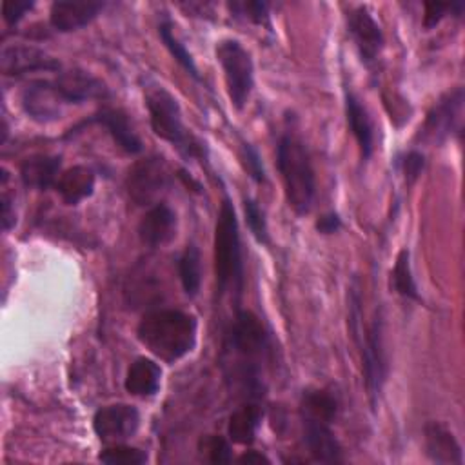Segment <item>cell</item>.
<instances>
[{"label": "cell", "mask_w": 465, "mask_h": 465, "mask_svg": "<svg viewBox=\"0 0 465 465\" xmlns=\"http://www.w3.org/2000/svg\"><path fill=\"white\" fill-rule=\"evenodd\" d=\"M425 11H423V27L432 29L436 27L441 18L450 11V4H441V2H425Z\"/></svg>", "instance_id": "cell-37"}, {"label": "cell", "mask_w": 465, "mask_h": 465, "mask_svg": "<svg viewBox=\"0 0 465 465\" xmlns=\"http://www.w3.org/2000/svg\"><path fill=\"white\" fill-rule=\"evenodd\" d=\"M169 183V173L162 158H147L138 162L127 176L129 196L136 203H149Z\"/></svg>", "instance_id": "cell-11"}, {"label": "cell", "mask_w": 465, "mask_h": 465, "mask_svg": "<svg viewBox=\"0 0 465 465\" xmlns=\"http://www.w3.org/2000/svg\"><path fill=\"white\" fill-rule=\"evenodd\" d=\"M140 427V412L127 403H113L98 409L93 416V429L102 441H122Z\"/></svg>", "instance_id": "cell-9"}, {"label": "cell", "mask_w": 465, "mask_h": 465, "mask_svg": "<svg viewBox=\"0 0 465 465\" xmlns=\"http://www.w3.org/2000/svg\"><path fill=\"white\" fill-rule=\"evenodd\" d=\"M229 9L252 24L263 25L269 24V4L260 0H249V2H232L229 4Z\"/></svg>", "instance_id": "cell-31"}, {"label": "cell", "mask_w": 465, "mask_h": 465, "mask_svg": "<svg viewBox=\"0 0 465 465\" xmlns=\"http://www.w3.org/2000/svg\"><path fill=\"white\" fill-rule=\"evenodd\" d=\"M138 236L149 247H162L176 236V213L167 203H154L138 223Z\"/></svg>", "instance_id": "cell-15"}, {"label": "cell", "mask_w": 465, "mask_h": 465, "mask_svg": "<svg viewBox=\"0 0 465 465\" xmlns=\"http://www.w3.org/2000/svg\"><path fill=\"white\" fill-rule=\"evenodd\" d=\"M225 349H231L238 360L236 378L242 381L247 394L251 398H260V361L269 349V338L256 314L251 311L236 312L231 331L227 332Z\"/></svg>", "instance_id": "cell-2"}, {"label": "cell", "mask_w": 465, "mask_h": 465, "mask_svg": "<svg viewBox=\"0 0 465 465\" xmlns=\"http://www.w3.org/2000/svg\"><path fill=\"white\" fill-rule=\"evenodd\" d=\"M238 463H247V465H260V463H271V460L258 452V450H247L238 458Z\"/></svg>", "instance_id": "cell-39"}, {"label": "cell", "mask_w": 465, "mask_h": 465, "mask_svg": "<svg viewBox=\"0 0 465 465\" xmlns=\"http://www.w3.org/2000/svg\"><path fill=\"white\" fill-rule=\"evenodd\" d=\"M98 460L107 465H142L147 461V452L129 445H114L102 450Z\"/></svg>", "instance_id": "cell-29"}, {"label": "cell", "mask_w": 465, "mask_h": 465, "mask_svg": "<svg viewBox=\"0 0 465 465\" xmlns=\"http://www.w3.org/2000/svg\"><path fill=\"white\" fill-rule=\"evenodd\" d=\"M338 412L336 398L327 391H305L300 403V414L307 420L332 423Z\"/></svg>", "instance_id": "cell-25"}, {"label": "cell", "mask_w": 465, "mask_h": 465, "mask_svg": "<svg viewBox=\"0 0 465 465\" xmlns=\"http://www.w3.org/2000/svg\"><path fill=\"white\" fill-rule=\"evenodd\" d=\"M20 104L25 114L38 124H49L58 120L64 113V105H67L53 80L31 82L27 87H24L20 94Z\"/></svg>", "instance_id": "cell-8"}, {"label": "cell", "mask_w": 465, "mask_h": 465, "mask_svg": "<svg viewBox=\"0 0 465 465\" xmlns=\"http://www.w3.org/2000/svg\"><path fill=\"white\" fill-rule=\"evenodd\" d=\"M400 165H401V171H403L407 182L412 183V182L421 174V171H423V167H425V158H423V154L418 153V151H409V153L403 154V158L400 160Z\"/></svg>", "instance_id": "cell-36"}, {"label": "cell", "mask_w": 465, "mask_h": 465, "mask_svg": "<svg viewBox=\"0 0 465 465\" xmlns=\"http://www.w3.org/2000/svg\"><path fill=\"white\" fill-rule=\"evenodd\" d=\"M391 280H392V287L394 291L409 300H420V292L411 271V252L407 249H401L396 256L392 272H391Z\"/></svg>", "instance_id": "cell-27"}, {"label": "cell", "mask_w": 465, "mask_h": 465, "mask_svg": "<svg viewBox=\"0 0 465 465\" xmlns=\"http://www.w3.org/2000/svg\"><path fill=\"white\" fill-rule=\"evenodd\" d=\"M425 449L436 463H461V447L454 434L440 423H429L425 427Z\"/></svg>", "instance_id": "cell-21"}, {"label": "cell", "mask_w": 465, "mask_h": 465, "mask_svg": "<svg viewBox=\"0 0 465 465\" xmlns=\"http://www.w3.org/2000/svg\"><path fill=\"white\" fill-rule=\"evenodd\" d=\"M242 158H243L245 169L249 171L251 178L256 183H263L265 182V169H263V162H262L260 153L256 151V147L247 143V142H243L242 143Z\"/></svg>", "instance_id": "cell-33"}, {"label": "cell", "mask_w": 465, "mask_h": 465, "mask_svg": "<svg viewBox=\"0 0 465 465\" xmlns=\"http://www.w3.org/2000/svg\"><path fill=\"white\" fill-rule=\"evenodd\" d=\"M162 369L149 358H136L125 374V391L138 398L154 396L160 387Z\"/></svg>", "instance_id": "cell-19"}, {"label": "cell", "mask_w": 465, "mask_h": 465, "mask_svg": "<svg viewBox=\"0 0 465 465\" xmlns=\"http://www.w3.org/2000/svg\"><path fill=\"white\" fill-rule=\"evenodd\" d=\"M303 441L316 461L322 463H340L343 460L341 447L331 430V423L302 418Z\"/></svg>", "instance_id": "cell-17"}, {"label": "cell", "mask_w": 465, "mask_h": 465, "mask_svg": "<svg viewBox=\"0 0 465 465\" xmlns=\"http://www.w3.org/2000/svg\"><path fill=\"white\" fill-rule=\"evenodd\" d=\"M149 122L156 136L169 142L185 158H203V143L187 131L176 98L163 87H151L145 93Z\"/></svg>", "instance_id": "cell-4"}, {"label": "cell", "mask_w": 465, "mask_h": 465, "mask_svg": "<svg viewBox=\"0 0 465 465\" xmlns=\"http://www.w3.org/2000/svg\"><path fill=\"white\" fill-rule=\"evenodd\" d=\"M349 35L365 65H372L383 49V33L365 5L354 7L347 16Z\"/></svg>", "instance_id": "cell-10"}, {"label": "cell", "mask_w": 465, "mask_h": 465, "mask_svg": "<svg viewBox=\"0 0 465 465\" xmlns=\"http://www.w3.org/2000/svg\"><path fill=\"white\" fill-rule=\"evenodd\" d=\"M54 185L65 203L76 205L93 194L94 173L91 167L74 165V167L64 171Z\"/></svg>", "instance_id": "cell-20"}, {"label": "cell", "mask_w": 465, "mask_h": 465, "mask_svg": "<svg viewBox=\"0 0 465 465\" xmlns=\"http://www.w3.org/2000/svg\"><path fill=\"white\" fill-rule=\"evenodd\" d=\"M85 124H100L104 125L109 134L113 136V140L129 154H136L142 151V142L136 136V133L133 131V127L129 125L127 116L120 111V109H102L98 113H94L93 116H89L87 120H84L82 124H78L74 129L85 125Z\"/></svg>", "instance_id": "cell-18"}, {"label": "cell", "mask_w": 465, "mask_h": 465, "mask_svg": "<svg viewBox=\"0 0 465 465\" xmlns=\"http://www.w3.org/2000/svg\"><path fill=\"white\" fill-rule=\"evenodd\" d=\"M216 60L222 65L227 94L236 109H243L254 85V67L247 49L232 38L216 44Z\"/></svg>", "instance_id": "cell-6"}, {"label": "cell", "mask_w": 465, "mask_h": 465, "mask_svg": "<svg viewBox=\"0 0 465 465\" xmlns=\"http://www.w3.org/2000/svg\"><path fill=\"white\" fill-rule=\"evenodd\" d=\"M56 89L64 96L65 104H82L93 98H105L107 87L94 76L85 71H65L60 73L54 80Z\"/></svg>", "instance_id": "cell-16"}, {"label": "cell", "mask_w": 465, "mask_h": 465, "mask_svg": "<svg viewBox=\"0 0 465 465\" xmlns=\"http://www.w3.org/2000/svg\"><path fill=\"white\" fill-rule=\"evenodd\" d=\"M178 276L187 296H196L202 283V265L200 251L194 243L187 245L178 260Z\"/></svg>", "instance_id": "cell-26"}, {"label": "cell", "mask_w": 465, "mask_h": 465, "mask_svg": "<svg viewBox=\"0 0 465 465\" xmlns=\"http://www.w3.org/2000/svg\"><path fill=\"white\" fill-rule=\"evenodd\" d=\"M361 360H363V378L367 394L371 398V403L376 405L380 392L383 389V383L387 380V354H385V343H383V316L378 312L369 327V332L363 341L361 349Z\"/></svg>", "instance_id": "cell-7"}, {"label": "cell", "mask_w": 465, "mask_h": 465, "mask_svg": "<svg viewBox=\"0 0 465 465\" xmlns=\"http://www.w3.org/2000/svg\"><path fill=\"white\" fill-rule=\"evenodd\" d=\"M276 163L289 205L296 214H307L314 202L316 180L305 143L292 133L282 134L276 147Z\"/></svg>", "instance_id": "cell-3"}, {"label": "cell", "mask_w": 465, "mask_h": 465, "mask_svg": "<svg viewBox=\"0 0 465 465\" xmlns=\"http://www.w3.org/2000/svg\"><path fill=\"white\" fill-rule=\"evenodd\" d=\"M7 182H9V174L5 169H2V227H4V231H9L16 222L15 196L9 194Z\"/></svg>", "instance_id": "cell-34"}, {"label": "cell", "mask_w": 465, "mask_h": 465, "mask_svg": "<svg viewBox=\"0 0 465 465\" xmlns=\"http://www.w3.org/2000/svg\"><path fill=\"white\" fill-rule=\"evenodd\" d=\"M345 114H347V124L356 138L361 156L367 160L372 154V142H374V131H372V122L367 113V109L361 105V102L356 98V94L347 93L345 94Z\"/></svg>", "instance_id": "cell-23"}, {"label": "cell", "mask_w": 465, "mask_h": 465, "mask_svg": "<svg viewBox=\"0 0 465 465\" xmlns=\"http://www.w3.org/2000/svg\"><path fill=\"white\" fill-rule=\"evenodd\" d=\"M136 336L156 358L173 363L193 351L196 320L176 309H154L142 316Z\"/></svg>", "instance_id": "cell-1"}, {"label": "cell", "mask_w": 465, "mask_h": 465, "mask_svg": "<svg viewBox=\"0 0 465 465\" xmlns=\"http://www.w3.org/2000/svg\"><path fill=\"white\" fill-rule=\"evenodd\" d=\"M243 211H245V223H247L249 231L252 232V236L260 243H267L269 242V229H267L265 214L260 209V205L252 198H245Z\"/></svg>", "instance_id": "cell-30"}, {"label": "cell", "mask_w": 465, "mask_h": 465, "mask_svg": "<svg viewBox=\"0 0 465 465\" xmlns=\"http://www.w3.org/2000/svg\"><path fill=\"white\" fill-rule=\"evenodd\" d=\"M262 423V409L256 403H245L229 416L227 434L234 443L251 445Z\"/></svg>", "instance_id": "cell-24"}, {"label": "cell", "mask_w": 465, "mask_h": 465, "mask_svg": "<svg viewBox=\"0 0 465 465\" xmlns=\"http://www.w3.org/2000/svg\"><path fill=\"white\" fill-rule=\"evenodd\" d=\"M463 104V89L458 87L447 93L440 102L429 111L427 120L423 124V136L430 140H445L454 131L460 129V114Z\"/></svg>", "instance_id": "cell-13"}, {"label": "cell", "mask_w": 465, "mask_h": 465, "mask_svg": "<svg viewBox=\"0 0 465 465\" xmlns=\"http://www.w3.org/2000/svg\"><path fill=\"white\" fill-rule=\"evenodd\" d=\"M158 35L162 38V42L165 44V47L169 49V53L174 56V60L194 78V80H200V73H198V67L191 56V53L185 49V45L174 36V33L171 31V25L169 22H162L158 25Z\"/></svg>", "instance_id": "cell-28"}, {"label": "cell", "mask_w": 465, "mask_h": 465, "mask_svg": "<svg viewBox=\"0 0 465 465\" xmlns=\"http://www.w3.org/2000/svg\"><path fill=\"white\" fill-rule=\"evenodd\" d=\"M62 165L60 156L36 154L22 162L20 178L25 187L31 189H47L56 182L58 171Z\"/></svg>", "instance_id": "cell-22"}, {"label": "cell", "mask_w": 465, "mask_h": 465, "mask_svg": "<svg viewBox=\"0 0 465 465\" xmlns=\"http://www.w3.org/2000/svg\"><path fill=\"white\" fill-rule=\"evenodd\" d=\"M0 67L5 76H22L36 71H58L60 62L33 45H5L0 53Z\"/></svg>", "instance_id": "cell-12"}, {"label": "cell", "mask_w": 465, "mask_h": 465, "mask_svg": "<svg viewBox=\"0 0 465 465\" xmlns=\"http://www.w3.org/2000/svg\"><path fill=\"white\" fill-rule=\"evenodd\" d=\"M33 5H35V2H31V0H5L2 4V16H4L5 24L15 25L24 18V15L29 9H33Z\"/></svg>", "instance_id": "cell-35"}, {"label": "cell", "mask_w": 465, "mask_h": 465, "mask_svg": "<svg viewBox=\"0 0 465 465\" xmlns=\"http://www.w3.org/2000/svg\"><path fill=\"white\" fill-rule=\"evenodd\" d=\"M105 7L98 0H56L49 9V22L60 33H71L91 24Z\"/></svg>", "instance_id": "cell-14"}, {"label": "cell", "mask_w": 465, "mask_h": 465, "mask_svg": "<svg viewBox=\"0 0 465 465\" xmlns=\"http://www.w3.org/2000/svg\"><path fill=\"white\" fill-rule=\"evenodd\" d=\"M203 450L207 454V460L211 463H229L232 460L231 456V445L222 436H209L203 440Z\"/></svg>", "instance_id": "cell-32"}, {"label": "cell", "mask_w": 465, "mask_h": 465, "mask_svg": "<svg viewBox=\"0 0 465 465\" xmlns=\"http://www.w3.org/2000/svg\"><path fill=\"white\" fill-rule=\"evenodd\" d=\"M341 227V220L336 213H327V214H322L318 220H316V229L322 232V234H332L336 232L338 229Z\"/></svg>", "instance_id": "cell-38"}, {"label": "cell", "mask_w": 465, "mask_h": 465, "mask_svg": "<svg viewBox=\"0 0 465 465\" xmlns=\"http://www.w3.org/2000/svg\"><path fill=\"white\" fill-rule=\"evenodd\" d=\"M214 274L220 292L234 287L240 294L243 287V262L236 213L229 198L222 202L214 227Z\"/></svg>", "instance_id": "cell-5"}]
</instances>
